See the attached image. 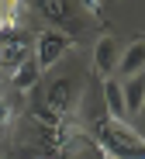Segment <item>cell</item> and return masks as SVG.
Listing matches in <instances>:
<instances>
[{"label": "cell", "mask_w": 145, "mask_h": 159, "mask_svg": "<svg viewBox=\"0 0 145 159\" xmlns=\"http://www.w3.org/2000/svg\"><path fill=\"white\" fill-rule=\"evenodd\" d=\"M135 121H142V131H138V135H145V104H142V111H138V118Z\"/></svg>", "instance_id": "cell-13"}, {"label": "cell", "mask_w": 145, "mask_h": 159, "mask_svg": "<svg viewBox=\"0 0 145 159\" xmlns=\"http://www.w3.org/2000/svg\"><path fill=\"white\" fill-rule=\"evenodd\" d=\"M86 135L111 159H145V135H138V128H131L128 121L111 118L104 111V100L86 121Z\"/></svg>", "instance_id": "cell-1"}, {"label": "cell", "mask_w": 145, "mask_h": 159, "mask_svg": "<svg viewBox=\"0 0 145 159\" xmlns=\"http://www.w3.org/2000/svg\"><path fill=\"white\" fill-rule=\"evenodd\" d=\"M118 73L128 80V76H138L145 73V35H138L131 45L121 48V59H118Z\"/></svg>", "instance_id": "cell-7"}, {"label": "cell", "mask_w": 145, "mask_h": 159, "mask_svg": "<svg viewBox=\"0 0 145 159\" xmlns=\"http://www.w3.org/2000/svg\"><path fill=\"white\" fill-rule=\"evenodd\" d=\"M14 118H17V97H14V90L0 87V131H7L14 125Z\"/></svg>", "instance_id": "cell-10"}, {"label": "cell", "mask_w": 145, "mask_h": 159, "mask_svg": "<svg viewBox=\"0 0 145 159\" xmlns=\"http://www.w3.org/2000/svg\"><path fill=\"white\" fill-rule=\"evenodd\" d=\"M79 7H83V14L90 17V21H104V0H79Z\"/></svg>", "instance_id": "cell-12"}, {"label": "cell", "mask_w": 145, "mask_h": 159, "mask_svg": "<svg viewBox=\"0 0 145 159\" xmlns=\"http://www.w3.org/2000/svg\"><path fill=\"white\" fill-rule=\"evenodd\" d=\"M0 135H4V131H0Z\"/></svg>", "instance_id": "cell-16"}, {"label": "cell", "mask_w": 145, "mask_h": 159, "mask_svg": "<svg viewBox=\"0 0 145 159\" xmlns=\"http://www.w3.org/2000/svg\"><path fill=\"white\" fill-rule=\"evenodd\" d=\"M73 42L76 38H69L66 31H55V28H45V31H38V38H35V66L45 73V69H52L55 62H59L66 52L73 48Z\"/></svg>", "instance_id": "cell-3"}, {"label": "cell", "mask_w": 145, "mask_h": 159, "mask_svg": "<svg viewBox=\"0 0 145 159\" xmlns=\"http://www.w3.org/2000/svg\"><path fill=\"white\" fill-rule=\"evenodd\" d=\"M100 100H104V111L118 121H128V111H125V93H121V80L118 76H107L100 80Z\"/></svg>", "instance_id": "cell-6"}, {"label": "cell", "mask_w": 145, "mask_h": 159, "mask_svg": "<svg viewBox=\"0 0 145 159\" xmlns=\"http://www.w3.org/2000/svg\"><path fill=\"white\" fill-rule=\"evenodd\" d=\"M35 7H38V14L48 21V28L66 31L69 38H76V35H79V17L73 14L69 0H35Z\"/></svg>", "instance_id": "cell-4"}, {"label": "cell", "mask_w": 145, "mask_h": 159, "mask_svg": "<svg viewBox=\"0 0 145 159\" xmlns=\"http://www.w3.org/2000/svg\"><path fill=\"white\" fill-rule=\"evenodd\" d=\"M17 11H21V0H0V31L17 24Z\"/></svg>", "instance_id": "cell-11"}, {"label": "cell", "mask_w": 145, "mask_h": 159, "mask_svg": "<svg viewBox=\"0 0 145 159\" xmlns=\"http://www.w3.org/2000/svg\"><path fill=\"white\" fill-rule=\"evenodd\" d=\"M104 159H111V156H104Z\"/></svg>", "instance_id": "cell-15"}, {"label": "cell", "mask_w": 145, "mask_h": 159, "mask_svg": "<svg viewBox=\"0 0 145 159\" xmlns=\"http://www.w3.org/2000/svg\"><path fill=\"white\" fill-rule=\"evenodd\" d=\"M38 76H42V69L35 66V59H24V62L7 76V83H11L14 93H28V90H35V87H38Z\"/></svg>", "instance_id": "cell-9"}, {"label": "cell", "mask_w": 145, "mask_h": 159, "mask_svg": "<svg viewBox=\"0 0 145 159\" xmlns=\"http://www.w3.org/2000/svg\"><path fill=\"white\" fill-rule=\"evenodd\" d=\"M28 159H52V156H45V152H38V156H28Z\"/></svg>", "instance_id": "cell-14"}, {"label": "cell", "mask_w": 145, "mask_h": 159, "mask_svg": "<svg viewBox=\"0 0 145 159\" xmlns=\"http://www.w3.org/2000/svg\"><path fill=\"white\" fill-rule=\"evenodd\" d=\"M121 93H125V111H128V118H138L142 104H145V73L121 80Z\"/></svg>", "instance_id": "cell-8"}, {"label": "cell", "mask_w": 145, "mask_h": 159, "mask_svg": "<svg viewBox=\"0 0 145 159\" xmlns=\"http://www.w3.org/2000/svg\"><path fill=\"white\" fill-rule=\"evenodd\" d=\"M38 100L45 104V107L62 118V121H73V107H76V76H55L48 80L45 87H35Z\"/></svg>", "instance_id": "cell-2"}, {"label": "cell", "mask_w": 145, "mask_h": 159, "mask_svg": "<svg viewBox=\"0 0 145 159\" xmlns=\"http://www.w3.org/2000/svg\"><path fill=\"white\" fill-rule=\"evenodd\" d=\"M118 59H121V42L114 38V35L97 38V45H93V73H97L100 80L114 76V69H118Z\"/></svg>", "instance_id": "cell-5"}]
</instances>
